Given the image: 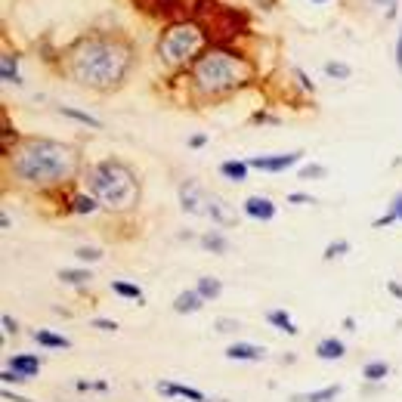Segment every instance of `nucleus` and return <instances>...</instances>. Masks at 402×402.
<instances>
[{
  "mask_svg": "<svg viewBox=\"0 0 402 402\" xmlns=\"http://www.w3.org/2000/svg\"><path fill=\"white\" fill-rule=\"evenodd\" d=\"M6 161V177L34 192H53L84 177V155L78 145L50 140V136H22Z\"/></svg>",
  "mask_w": 402,
  "mask_h": 402,
  "instance_id": "obj_1",
  "label": "nucleus"
},
{
  "mask_svg": "<svg viewBox=\"0 0 402 402\" xmlns=\"http://www.w3.org/2000/svg\"><path fill=\"white\" fill-rule=\"evenodd\" d=\"M65 74L74 84L87 87L93 93H115L124 87L127 74L136 62L133 44L118 31H96L84 34L62 56Z\"/></svg>",
  "mask_w": 402,
  "mask_h": 402,
  "instance_id": "obj_2",
  "label": "nucleus"
},
{
  "mask_svg": "<svg viewBox=\"0 0 402 402\" xmlns=\"http://www.w3.org/2000/svg\"><path fill=\"white\" fill-rule=\"evenodd\" d=\"M189 81H192V90L201 99H223L254 81V65L242 53H233V50H223V47H211L192 62Z\"/></svg>",
  "mask_w": 402,
  "mask_h": 402,
  "instance_id": "obj_3",
  "label": "nucleus"
},
{
  "mask_svg": "<svg viewBox=\"0 0 402 402\" xmlns=\"http://www.w3.org/2000/svg\"><path fill=\"white\" fill-rule=\"evenodd\" d=\"M81 179L87 183V192L106 211L130 213L140 208L143 183H140V177H136V170L121 158H102L96 164H87Z\"/></svg>",
  "mask_w": 402,
  "mask_h": 402,
  "instance_id": "obj_4",
  "label": "nucleus"
},
{
  "mask_svg": "<svg viewBox=\"0 0 402 402\" xmlns=\"http://www.w3.org/2000/svg\"><path fill=\"white\" fill-rule=\"evenodd\" d=\"M204 40H208V34L195 22H189V19L174 22V25H167L158 40V59L167 68H183L204 53Z\"/></svg>",
  "mask_w": 402,
  "mask_h": 402,
  "instance_id": "obj_5",
  "label": "nucleus"
},
{
  "mask_svg": "<svg viewBox=\"0 0 402 402\" xmlns=\"http://www.w3.org/2000/svg\"><path fill=\"white\" fill-rule=\"evenodd\" d=\"M213 199H217V195L204 189L199 179H183V183H179V208L189 213V217H211Z\"/></svg>",
  "mask_w": 402,
  "mask_h": 402,
  "instance_id": "obj_6",
  "label": "nucleus"
},
{
  "mask_svg": "<svg viewBox=\"0 0 402 402\" xmlns=\"http://www.w3.org/2000/svg\"><path fill=\"white\" fill-rule=\"evenodd\" d=\"M303 161V152H288V155H257V158H247V164L254 170H267V174H281V170L294 167Z\"/></svg>",
  "mask_w": 402,
  "mask_h": 402,
  "instance_id": "obj_7",
  "label": "nucleus"
},
{
  "mask_svg": "<svg viewBox=\"0 0 402 402\" xmlns=\"http://www.w3.org/2000/svg\"><path fill=\"white\" fill-rule=\"evenodd\" d=\"M158 396L164 399H186V402H223V399H208L201 390L195 387H186V384H174V381H158L155 384Z\"/></svg>",
  "mask_w": 402,
  "mask_h": 402,
  "instance_id": "obj_8",
  "label": "nucleus"
},
{
  "mask_svg": "<svg viewBox=\"0 0 402 402\" xmlns=\"http://www.w3.org/2000/svg\"><path fill=\"white\" fill-rule=\"evenodd\" d=\"M223 356L233 359V362H263V359H267V350L257 344H247V340H235V344H229L223 350Z\"/></svg>",
  "mask_w": 402,
  "mask_h": 402,
  "instance_id": "obj_9",
  "label": "nucleus"
},
{
  "mask_svg": "<svg viewBox=\"0 0 402 402\" xmlns=\"http://www.w3.org/2000/svg\"><path fill=\"white\" fill-rule=\"evenodd\" d=\"M242 211H245L251 220H260V223H269V220H276V204H272L267 195H251V199H245Z\"/></svg>",
  "mask_w": 402,
  "mask_h": 402,
  "instance_id": "obj_10",
  "label": "nucleus"
},
{
  "mask_svg": "<svg viewBox=\"0 0 402 402\" xmlns=\"http://www.w3.org/2000/svg\"><path fill=\"white\" fill-rule=\"evenodd\" d=\"M6 365H10L13 372H19L25 381L34 378V374L40 372V356H34V353H13L10 359H6Z\"/></svg>",
  "mask_w": 402,
  "mask_h": 402,
  "instance_id": "obj_11",
  "label": "nucleus"
},
{
  "mask_svg": "<svg viewBox=\"0 0 402 402\" xmlns=\"http://www.w3.org/2000/svg\"><path fill=\"white\" fill-rule=\"evenodd\" d=\"M344 356H347V344L340 337H322L316 344V359H322V362H337Z\"/></svg>",
  "mask_w": 402,
  "mask_h": 402,
  "instance_id": "obj_12",
  "label": "nucleus"
},
{
  "mask_svg": "<svg viewBox=\"0 0 402 402\" xmlns=\"http://www.w3.org/2000/svg\"><path fill=\"white\" fill-rule=\"evenodd\" d=\"M204 303H208V301H204L199 291H195V288H186V291H179V294H177L174 313H179V316H192V313H199Z\"/></svg>",
  "mask_w": 402,
  "mask_h": 402,
  "instance_id": "obj_13",
  "label": "nucleus"
},
{
  "mask_svg": "<svg viewBox=\"0 0 402 402\" xmlns=\"http://www.w3.org/2000/svg\"><path fill=\"white\" fill-rule=\"evenodd\" d=\"M340 393H344L340 384H328V387H319V390H310V393H294L288 402H337Z\"/></svg>",
  "mask_w": 402,
  "mask_h": 402,
  "instance_id": "obj_14",
  "label": "nucleus"
},
{
  "mask_svg": "<svg viewBox=\"0 0 402 402\" xmlns=\"http://www.w3.org/2000/svg\"><path fill=\"white\" fill-rule=\"evenodd\" d=\"M31 337H34V344L44 347V350H72V340L56 335V331H50V328H34Z\"/></svg>",
  "mask_w": 402,
  "mask_h": 402,
  "instance_id": "obj_15",
  "label": "nucleus"
},
{
  "mask_svg": "<svg viewBox=\"0 0 402 402\" xmlns=\"http://www.w3.org/2000/svg\"><path fill=\"white\" fill-rule=\"evenodd\" d=\"M102 208V204L93 199L90 192H78V195H72V201L65 204V211L68 213H81V217H87V213H96Z\"/></svg>",
  "mask_w": 402,
  "mask_h": 402,
  "instance_id": "obj_16",
  "label": "nucleus"
},
{
  "mask_svg": "<svg viewBox=\"0 0 402 402\" xmlns=\"http://www.w3.org/2000/svg\"><path fill=\"white\" fill-rule=\"evenodd\" d=\"M267 322H269L276 331H285L288 337H297V335H301V328L294 325V319H291L288 310H269V313H267Z\"/></svg>",
  "mask_w": 402,
  "mask_h": 402,
  "instance_id": "obj_17",
  "label": "nucleus"
},
{
  "mask_svg": "<svg viewBox=\"0 0 402 402\" xmlns=\"http://www.w3.org/2000/svg\"><path fill=\"white\" fill-rule=\"evenodd\" d=\"M199 245L211 254H226L229 251V238L223 235V229H208V233L199 238Z\"/></svg>",
  "mask_w": 402,
  "mask_h": 402,
  "instance_id": "obj_18",
  "label": "nucleus"
},
{
  "mask_svg": "<svg viewBox=\"0 0 402 402\" xmlns=\"http://www.w3.org/2000/svg\"><path fill=\"white\" fill-rule=\"evenodd\" d=\"M247 170H251V164L247 161H238V158H229L220 164V177H226L229 183H245L247 179Z\"/></svg>",
  "mask_w": 402,
  "mask_h": 402,
  "instance_id": "obj_19",
  "label": "nucleus"
},
{
  "mask_svg": "<svg viewBox=\"0 0 402 402\" xmlns=\"http://www.w3.org/2000/svg\"><path fill=\"white\" fill-rule=\"evenodd\" d=\"M0 78H4V84H22V78H19V56L10 53V50L0 56Z\"/></svg>",
  "mask_w": 402,
  "mask_h": 402,
  "instance_id": "obj_20",
  "label": "nucleus"
},
{
  "mask_svg": "<svg viewBox=\"0 0 402 402\" xmlns=\"http://www.w3.org/2000/svg\"><path fill=\"white\" fill-rule=\"evenodd\" d=\"M390 374V362H384V359H372V362L362 365V378L365 384H384Z\"/></svg>",
  "mask_w": 402,
  "mask_h": 402,
  "instance_id": "obj_21",
  "label": "nucleus"
},
{
  "mask_svg": "<svg viewBox=\"0 0 402 402\" xmlns=\"http://www.w3.org/2000/svg\"><path fill=\"white\" fill-rule=\"evenodd\" d=\"M59 281L72 288H84L93 281V272L90 269H59Z\"/></svg>",
  "mask_w": 402,
  "mask_h": 402,
  "instance_id": "obj_22",
  "label": "nucleus"
},
{
  "mask_svg": "<svg viewBox=\"0 0 402 402\" xmlns=\"http://www.w3.org/2000/svg\"><path fill=\"white\" fill-rule=\"evenodd\" d=\"M195 291H199L204 301H217V297L223 294V285H220V279H213V276H201L195 281Z\"/></svg>",
  "mask_w": 402,
  "mask_h": 402,
  "instance_id": "obj_23",
  "label": "nucleus"
},
{
  "mask_svg": "<svg viewBox=\"0 0 402 402\" xmlns=\"http://www.w3.org/2000/svg\"><path fill=\"white\" fill-rule=\"evenodd\" d=\"M112 291H115V294L118 297H124V301H136V303H145L143 301V288L140 285H133V281H121V279H115L112 281Z\"/></svg>",
  "mask_w": 402,
  "mask_h": 402,
  "instance_id": "obj_24",
  "label": "nucleus"
},
{
  "mask_svg": "<svg viewBox=\"0 0 402 402\" xmlns=\"http://www.w3.org/2000/svg\"><path fill=\"white\" fill-rule=\"evenodd\" d=\"M59 115L72 118V121H78V124H87V127H93V130H99V127H102L99 118H93L87 112H78V108H68V106H59Z\"/></svg>",
  "mask_w": 402,
  "mask_h": 402,
  "instance_id": "obj_25",
  "label": "nucleus"
},
{
  "mask_svg": "<svg viewBox=\"0 0 402 402\" xmlns=\"http://www.w3.org/2000/svg\"><path fill=\"white\" fill-rule=\"evenodd\" d=\"M325 74L335 81H347L350 74H353V68H350L347 62H337V59H331V62H325Z\"/></svg>",
  "mask_w": 402,
  "mask_h": 402,
  "instance_id": "obj_26",
  "label": "nucleus"
},
{
  "mask_svg": "<svg viewBox=\"0 0 402 402\" xmlns=\"http://www.w3.org/2000/svg\"><path fill=\"white\" fill-rule=\"evenodd\" d=\"M347 254H350V242L347 238H337V242H331L328 247H325L322 260H340V257H347Z\"/></svg>",
  "mask_w": 402,
  "mask_h": 402,
  "instance_id": "obj_27",
  "label": "nucleus"
},
{
  "mask_svg": "<svg viewBox=\"0 0 402 402\" xmlns=\"http://www.w3.org/2000/svg\"><path fill=\"white\" fill-rule=\"evenodd\" d=\"M325 174H328L325 164H316V161H310V164H303L301 170H297V177L301 179H325Z\"/></svg>",
  "mask_w": 402,
  "mask_h": 402,
  "instance_id": "obj_28",
  "label": "nucleus"
},
{
  "mask_svg": "<svg viewBox=\"0 0 402 402\" xmlns=\"http://www.w3.org/2000/svg\"><path fill=\"white\" fill-rule=\"evenodd\" d=\"M238 328H242V322H238V319H226V316L213 322V331H217V335H233V331H238Z\"/></svg>",
  "mask_w": 402,
  "mask_h": 402,
  "instance_id": "obj_29",
  "label": "nucleus"
},
{
  "mask_svg": "<svg viewBox=\"0 0 402 402\" xmlns=\"http://www.w3.org/2000/svg\"><path fill=\"white\" fill-rule=\"evenodd\" d=\"M74 254H78V260H81V263L102 260V251H99V247H78V251H74Z\"/></svg>",
  "mask_w": 402,
  "mask_h": 402,
  "instance_id": "obj_30",
  "label": "nucleus"
},
{
  "mask_svg": "<svg viewBox=\"0 0 402 402\" xmlns=\"http://www.w3.org/2000/svg\"><path fill=\"white\" fill-rule=\"evenodd\" d=\"M90 325H93L96 331H106V335H115V331H118V322H115V319H93Z\"/></svg>",
  "mask_w": 402,
  "mask_h": 402,
  "instance_id": "obj_31",
  "label": "nucleus"
},
{
  "mask_svg": "<svg viewBox=\"0 0 402 402\" xmlns=\"http://www.w3.org/2000/svg\"><path fill=\"white\" fill-rule=\"evenodd\" d=\"M0 322H4V335H6V337H10V335L16 337V335H19V331H22V328H19V322H16L10 313H4V319H0Z\"/></svg>",
  "mask_w": 402,
  "mask_h": 402,
  "instance_id": "obj_32",
  "label": "nucleus"
},
{
  "mask_svg": "<svg viewBox=\"0 0 402 402\" xmlns=\"http://www.w3.org/2000/svg\"><path fill=\"white\" fill-rule=\"evenodd\" d=\"M0 378H4V387H10V384H22V381H25L19 372H13V369H10V365L4 369V374H0Z\"/></svg>",
  "mask_w": 402,
  "mask_h": 402,
  "instance_id": "obj_33",
  "label": "nucleus"
},
{
  "mask_svg": "<svg viewBox=\"0 0 402 402\" xmlns=\"http://www.w3.org/2000/svg\"><path fill=\"white\" fill-rule=\"evenodd\" d=\"M294 78L301 81V87H303L306 93H316V84H313L310 78H306V72H303V68H294Z\"/></svg>",
  "mask_w": 402,
  "mask_h": 402,
  "instance_id": "obj_34",
  "label": "nucleus"
},
{
  "mask_svg": "<svg viewBox=\"0 0 402 402\" xmlns=\"http://www.w3.org/2000/svg\"><path fill=\"white\" fill-rule=\"evenodd\" d=\"M288 204H316V199H313V195H303V192H291Z\"/></svg>",
  "mask_w": 402,
  "mask_h": 402,
  "instance_id": "obj_35",
  "label": "nucleus"
},
{
  "mask_svg": "<svg viewBox=\"0 0 402 402\" xmlns=\"http://www.w3.org/2000/svg\"><path fill=\"white\" fill-rule=\"evenodd\" d=\"M374 6H381V10H387V16H396V4L399 0H372Z\"/></svg>",
  "mask_w": 402,
  "mask_h": 402,
  "instance_id": "obj_36",
  "label": "nucleus"
},
{
  "mask_svg": "<svg viewBox=\"0 0 402 402\" xmlns=\"http://www.w3.org/2000/svg\"><path fill=\"white\" fill-rule=\"evenodd\" d=\"M4 399H10V402H34V399L22 396V393H16V390H10V387H4Z\"/></svg>",
  "mask_w": 402,
  "mask_h": 402,
  "instance_id": "obj_37",
  "label": "nucleus"
},
{
  "mask_svg": "<svg viewBox=\"0 0 402 402\" xmlns=\"http://www.w3.org/2000/svg\"><path fill=\"white\" fill-rule=\"evenodd\" d=\"M74 390H78V393H90V390H96V381L81 378V381H74Z\"/></svg>",
  "mask_w": 402,
  "mask_h": 402,
  "instance_id": "obj_38",
  "label": "nucleus"
},
{
  "mask_svg": "<svg viewBox=\"0 0 402 402\" xmlns=\"http://www.w3.org/2000/svg\"><path fill=\"white\" fill-rule=\"evenodd\" d=\"M204 145H208V136H204V133L189 136V149H204Z\"/></svg>",
  "mask_w": 402,
  "mask_h": 402,
  "instance_id": "obj_39",
  "label": "nucleus"
},
{
  "mask_svg": "<svg viewBox=\"0 0 402 402\" xmlns=\"http://www.w3.org/2000/svg\"><path fill=\"white\" fill-rule=\"evenodd\" d=\"M390 213H393V217H396V220H402V192L396 195V199H393V204H390Z\"/></svg>",
  "mask_w": 402,
  "mask_h": 402,
  "instance_id": "obj_40",
  "label": "nucleus"
},
{
  "mask_svg": "<svg viewBox=\"0 0 402 402\" xmlns=\"http://www.w3.org/2000/svg\"><path fill=\"white\" fill-rule=\"evenodd\" d=\"M387 291H390L393 297H396V301H402V285H399L396 279H390V281H387Z\"/></svg>",
  "mask_w": 402,
  "mask_h": 402,
  "instance_id": "obj_41",
  "label": "nucleus"
},
{
  "mask_svg": "<svg viewBox=\"0 0 402 402\" xmlns=\"http://www.w3.org/2000/svg\"><path fill=\"white\" fill-rule=\"evenodd\" d=\"M396 68L402 74V28H399V40H396Z\"/></svg>",
  "mask_w": 402,
  "mask_h": 402,
  "instance_id": "obj_42",
  "label": "nucleus"
},
{
  "mask_svg": "<svg viewBox=\"0 0 402 402\" xmlns=\"http://www.w3.org/2000/svg\"><path fill=\"white\" fill-rule=\"evenodd\" d=\"M10 226H13V220H10V213L4 211V213H0V229H10Z\"/></svg>",
  "mask_w": 402,
  "mask_h": 402,
  "instance_id": "obj_43",
  "label": "nucleus"
},
{
  "mask_svg": "<svg viewBox=\"0 0 402 402\" xmlns=\"http://www.w3.org/2000/svg\"><path fill=\"white\" fill-rule=\"evenodd\" d=\"M344 331H356V319H353V316H347V319H344Z\"/></svg>",
  "mask_w": 402,
  "mask_h": 402,
  "instance_id": "obj_44",
  "label": "nucleus"
},
{
  "mask_svg": "<svg viewBox=\"0 0 402 402\" xmlns=\"http://www.w3.org/2000/svg\"><path fill=\"white\" fill-rule=\"evenodd\" d=\"M281 362H285V365H294V362H297V356H294V353H288V356H281Z\"/></svg>",
  "mask_w": 402,
  "mask_h": 402,
  "instance_id": "obj_45",
  "label": "nucleus"
},
{
  "mask_svg": "<svg viewBox=\"0 0 402 402\" xmlns=\"http://www.w3.org/2000/svg\"><path fill=\"white\" fill-rule=\"evenodd\" d=\"M313 4H328V0H313Z\"/></svg>",
  "mask_w": 402,
  "mask_h": 402,
  "instance_id": "obj_46",
  "label": "nucleus"
}]
</instances>
